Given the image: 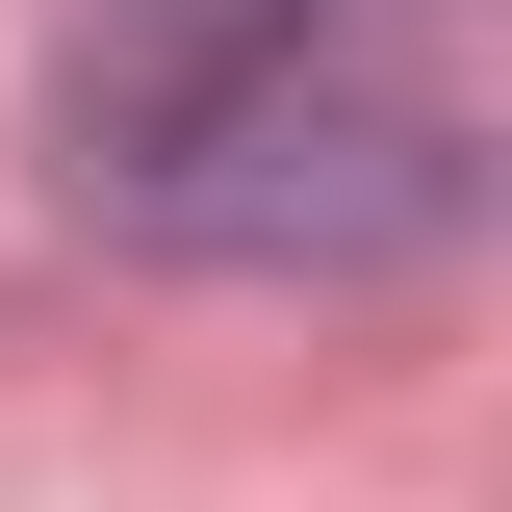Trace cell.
Listing matches in <instances>:
<instances>
[{
    "label": "cell",
    "instance_id": "obj_1",
    "mask_svg": "<svg viewBox=\"0 0 512 512\" xmlns=\"http://www.w3.org/2000/svg\"><path fill=\"white\" fill-rule=\"evenodd\" d=\"M52 154H77L103 231L231 256V282H384V256H436L461 205H487L461 103L308 52V0H231V26H180V52H77L52 77Z\"/></svg>",
    "mask_w": 512,
    "mask_h": 512
}]
</instances>
